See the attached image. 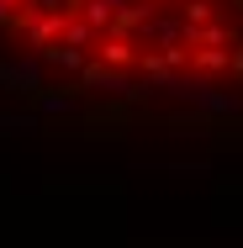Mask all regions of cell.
<instances>
[{
  "label": "cell",
  "instance_id": "obj_1",
  "mask_svg": "<svg viewBox=\"0 0 243 248\" xmlns=\"http://www.w3.org/2000/svg\"><path fill=\"white\" fill-rule=\"evenodd\" d=\"M0 79L64 106L238 116L243 0H0Z\"/></svg>",
  "mask_w": 243,
  "mask_h": 248
}]
</instances>
